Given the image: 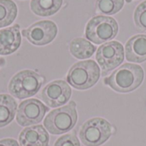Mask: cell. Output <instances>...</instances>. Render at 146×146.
I'll use <instances>...</instances> for the list:
<instances>
[{"label": "cell", "mask_w": 146, "mask_h": 146, "mask_svg": "<svg viewBox=\"0 0 146 146\" xmlns=\"http://www.w3.org/2000/svg\"><path fill=\"white\" fill-rule=\"evenodd\" d=\"M21 43L18 24L0 30V55L7 56L18 50Z\"/></svg>", "instance_id": "cell-11"}, {"label": "cell", "mask_w": 146, "mask_h": 146, "mask_svg": "<svg viewBox=\"0 0 146 146\" xmlns=\"http://www.w3.org/2000/svg\"><path fill=\"white\" fill-rule=\"evenodd\" d=\"M20 146H48L49 134L41 125L23 129L19 136Z\"/></svg>", "instance_id": "cell-12"}, {"label": "cell", "mask_w": 146, "mask_h": 146, "mask_svg": "<svg viewBox=\"0 0 146 146\" xmlns=\"http://www.w3.org/2000/svg\"><path fill=\"white\" fill-rule=\"evenodd\" d=\"M0 146H20L18 142L12 139H4L0 140Z\"/></svg>", "instance_id": "cell-21"}, {"label": "cell", "mask_w": 146, "mask_h": 146, "mask_svg": "<svg viewBox=\"0 0 146 146\" xmlns=\"http://www.w3.org/2000/svg\"><path fill=\"white\" fill-rule=\"evenodd\" d=\"M112 134L110 123L103 118H92L86 121L80 131V138L86 146H99Z\"/></svg>", "instance_id": "cell-6"}, {"label": "cell", "mask_w": 146, "mask_h": 146, "mask_svg": "<svg viewBox=\"0 0 146 146\" xmlns=\"http://www.w3.org/2000/svg\"><path fill=\"white\" fill-rule=\"evenodd\" d=\"M69 50L75 58L86 59L94 54L96 47L86 38H75L69 44Z\"/></svg>", "instance_id": "cell-16"}, {"label": "cell", "mask_w": 146, "mask_h": 146, "mask_svg": "<svg viewBox=\"0 0 146 146\" xmlns=\"http://www.w3.org/2000/svg\"><path fill=\"white\" fill-rule=\"evenodd\" d=\"M44 79L33 70H22L15 74L9 83V93L18 98L24 99L37 94L43 84Z\"/></svg>", "instance_id": "cell-2"}, {"label": "cell", "mask_w": 146, "mask_h": 146, "mask_svg": "<svg viewBox=\"0 0 146 146\" xmlns=\"http://www.w3.org/2000/svg\"><path fill=\"white\" fill-rule=\"evenodd\" d=\"M118 31L119 26L114 18L98 15L88 21L86 27V37L94 44H100L115 38Z\"/></svg>", "instance_id": "cell-5"}, {"label": "cell", "mask_w": 146, "mask_h": 146, "mask_svg": "<svg viewBox=\"0 0 146 146\" xmlns=\"http://www.w3.org/2000/svg\"><path fill=\"white\" fill-rule=\"evenodd\" d=\"M3 62H4V60L2 59V58H0V67L3 64Z\"/></svg>", "instance_id": "cell-22"}, {"label": "cell", "mask_w": 146, "mask_h": 146, "mask_svg": "<svg viewBox=\"0 0 146 146\" xmlns=\"http://www.w3.org/2000/svg\"><path fill=\"white\" fill-rule=\"evenodd\" d=\"M54 146H80V144L74 134H66L59 138Z\"/></svg>", "instance_id": "cell-20"}, {"label": "cell", "mask_w": 146, "mask_h": 146, "mask_svg": "<svg viewBox=\"0 0 146 146\" xmlns=\"http://www.w3.org/2000/svg\"><path fill=\"white\" fill-rule=\"evenodd\" d=\"M62 0H32V11L38 16H50L56 14L62 7Z\"/></svg>", "instance_id": "cell-15"}, {"label": "cell", "mask_w": 146, "mask_h": 146, "mask_svg": "<svg viewBox=\"0 0 146 146\" xmlns=\"http://www.w3.org/2000/svg\"><path fill=\"white\" fill-rule=\"evenodd\" d=\"M125 57L123 45L117 41H110L102 44L96 55V59L105 74L122 63Z\"/></svg>", "instance_id": "cell-7"}, {"label": "cell", "mask_w": 146, "mask_h": 146, "mask_svg": "<svg viewBox=\"0 0 146 146\" xmlns=\"http://www.w3.org/2000/svg\"><path fill=\"white\" fill-rule=\"evenodd\" d=\"M143 80L144 70L142 67L133 63H126L105 78L104 83L117 92L127 93L139 87Z\"/></svg>", "instance_id": "cell-1"}, {"label": "cell", "mask_w": 146, "mask_h": 146, "mask_svg": "<svg viewBox=\"0 0 146 146\" xmlns=\"http://www.w3.org/2000/svg\"><path fill=\"white\" fill-rule=\"evenodd\" d=\"M77 119L76 104L71 101L68 105L50 112L44 121V126L51 134H63L75 126Z\"/></svg>", "instance_id": "cell-3"}, {"label": "cell", "mask_w": 146, "mask_h": 146, "mask_svg": "<svg viewBox=\"0 0 146 146\" xmlns=\"http://www.w3.org/2000/svg\"><path fill=\"white\" fill-rule=\"evenodd\" d=\"M132 1H133V0H126V2H127V3H131Z\"/></svg>", "instance_id": "cell-23"}, {"label": "cell", "mask_w": 146, "mask_h": 146, "mask_svg": "<svg viewBox=\"0 0 146 146\" xmlns=\"http://www.w3.org/2000/svg\"><path fill=\"white\" fill-rule=\"evenodd\" d=\"M134 22L139 30L146 31V0L137 6L134 11Z\"/></svg>", "instance_id": "cell-19"}, {"label": "cell", "mask_w": 146, "mask_h": 146, "mask_svg": "<svg viewBox=\"0 0 146 146\" xmlns=\"http://www.w3.org/2000/svg\"><path fill=\"white\" fill-rule=\"evenodd\" d=\"M126 58L128 62H133L146 61V35H135L127 42Z\"/></svg>", "instance_id": "cell-13"}, {"label": "cell", "mask_w": 146, "mask_h": 146, "mask_svg": "<svg viewBox=\"0 0 146 146\" xmlns=\"http://www.w3.org/2000/svg\"><path fill=\"white\" fill-rule=\"evenodd\" d=\"M124 5V0H97L96 11L99 14L111 15L118 13Z\"/></svg>", "instance_id": "cell-18"}, {"label": "cell", "mask_w": 146, "mask_h": 146, "mask_svg": "<svg viewBox=\"0 0 146 146\" xmlns=\"http://www.w3.org/2000/svg\"><path fill=\"white\" fill-rule=\"evenodd\" d=\"M22 34L34 45H45L55 39L57 34V27L52 21H40L24 29Z\"/></svg>", "instance_id": "cell-8"}, {"label": "cell", "mask_w": 146, "mask_h": 146, "mask_svg": "<svg viewBox=\"0 0 146 146\" xmlns=\"http://www.w3.org/2000/svg\"><path fill=\"white\" fill-rule=\"evenodd\" d=\"M49 110L43 103L35 98L27 99L20 104L16 114V121L21 127L39 123Z\"/></svg>", "instance_id": "cell-9"}, {"label": "cell", "mask_w": 146, "mask_h": 146, "mask_svg": "<svg viewBox=\"0 0 146 146\" xmlns=\"http://www.w3.org/2000/svg\"><path fill=\"white\" fill-rule=\"evenodd\" d=\"M17 15V6L13 0H0V28L9 26Z\"/></svg>", "instance_id": "cell-17"}, {"label": "cell", "mask_w": 146, "mask_h": 146, "mask_svg": "<svg viewBox=\"0 0 146 146\" xmlns=\"http://www.w3.org/2000/svg\"><path fill=\"white\" fill-rule=\"evenodd\" d=\"M72 94L70 86L64 80H54L41 92V99L51 108L60 107L69 100Z\"/></svg>", "instance_id": "cell-10"}, {"label": "cell", "mask_w": 146, "mask_h": 146, "mask_svg": "<svg viewBox=\"0 0 146 146\" xmlns=\"http://www.w3.org/2000/svg\"><path fill=\"white\" fill-rule=\"evenodd\" d=\"M17 103L8 94H0V127L9 125L15 115Z\"/></svg>", "instance_id": "cell-14"}, {"label": "cell", "mask_w": 146, "mask_h": 146, "mask_svg": "<svg viewBox=\"0 0 146 146\" xmlns=\"http://www.w3.org/2000/svg\"><path fill=\"white\" fill-rule=\"evenodd\" d=\"M100 68L96 62L87 60L73 65L67 75L68 82L75 89L86 90L98 81Z\"/></svg>", "instance_id": "cell-4"}]
</instances>
